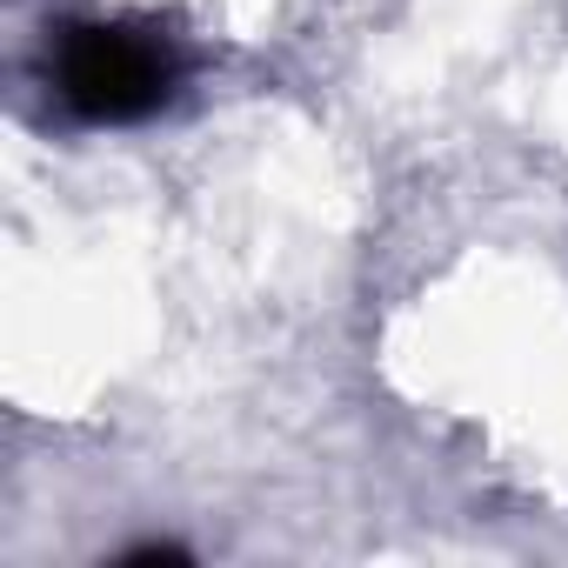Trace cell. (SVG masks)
Listing matches in <instances>:
<instances>
[{"label": "cell", "mask_w": 568, "mask_h": 568, "mask_svg": "<svg viewBox=\"0 0 568 568\" xmlns=\"http://www.w3.org/2000/svg\"><path fill=\"white\" fill-rule=\"evenodd\" d=\"M54 88L88 121H141L174 94V48L154 28L81 21L54 48Z\"/></svg>", "instance_id": "obj_1"}]
</instances>
